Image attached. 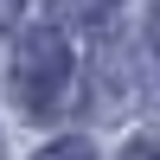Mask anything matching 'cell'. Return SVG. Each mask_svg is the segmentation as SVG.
<instances>
[{
	"label": "cell",
	"mask_w": 160,
	"mask_h": 160,
	"mask_svg": "<svg viewBox=\"0 0 160 160\" xmlns=\"http://www.w3.org/2000/svg\"><path fill=\"white\" fill-rule=\"evenodd\" d=\"M71 45H64V32H51V26H32V32L19 38V51H13V102H19L26 115H51L64 102V90H71Z\"/></svg>",
	"instance_id": "6da1fadb"
},
{
	"label": "cell",
	"mask_w": 160,
	"mask_h": 160,
	"mask_svg": "<svg viewBox=\"0 0 160 160\" xmlns=\"http://www.w3.org/2000/svg\"><path fill=\"white\" fill-rule=\"evenodd\" d=\"M122 160H160V128H141V135L122 148Z\"/></svg>",
	"instance_id": "3957f363"
},
{
	"label": "cell",
	"mask_w": 160,
	"mask_h": 160,
	"mask_svg": "<svg viewBox=\"0 0 160 160\" xmlns=\"http://www.w3.org/2000/svg\"><path fill=\"white\" fill-rule=\"evenodd\" d=\"M19 7H26V0H0V32H13V26H19Z\"/></svg>",
	"instance_id": "277c9868"
},
{
	"label": "cell",
	"mask_w": 160,
	"mask_h": 160,
	"mask_svg": "<svg viewBox=\"0 0 160 160\" xmlns=\"http://www.w3.org/2000/svg\"><path fill=\"white\" fill-rule=\"evenodd\" d=\"M38 160H96V148H90L83 135H64V141H51V148L38 154Z\"/></svg>",
	"instance_id": "7a4b0ae2"
}]
</instances>
